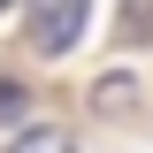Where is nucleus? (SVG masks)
Here are the masks:
<instances>
[{
	"instance_id": "nucleus-4",
	"label": "nucleus",
	"mask_w": 153,
	"mask_h": 153,
	"mask_svg": "<svg viewBox=\"0 0 153 153\" xmlns=\"http://www.w3.org/2000/svg\"><path fill=\"white\" fill-rule=\"evenodd\" d=\"M0 115H23V84H0Z\"/></svg>"
},
{
	"instance_id": "nucleus-1",
	"label": "nucleus",
	"mask_w": 153,
	"mask_h": 153,
	"mask_svg": "<svg viewBox=\"0 0 153 153\" xmlns=\"http://www.w3.org/2000/svg\"><path fill=\"white\" fill-rule=\"evenodd\" d=\"M31 8V54H69L76 38H84V16H92V0H23Z\"/></svg>"
},
{
	"instance_id": "nucleus-5",
	"label": "nucleus",
	"mask_w": 153,
	"mask_h": 153,
	"mask_svg": "<svg viewBox=\"0 0 153 153\" xmlns=\"http://www.w3.org/2000/svg\"><path fill=\"white\" fill-rule=\"evenodd\" d=\"M0 8H16V0H0Z\"/></svg>"
},
{
	"instance_id": "nucleus-2",
	"label": "nucleus",
	"mask_w": 153,
	"mask_h": 153,
	"mask_svg": "<svg viewBox=\"0 0 153 153\" xmlns=\"http://www.w3.org/2000/svg\"><path fill=\"white\" fill-rule=\"evenodd\" d=\"M153 38V0H123V46H146Z\"/></svg>"
},
{
	"instance_id": "nucleus-3",
	"label": "nucleus",
	"mask_w": 153,
	"mask_h": 153,
	"mask_svg": "<svg viewBox=\"0 0 153 153\" xmlns=\"http://www.w3.org/2000/svg\"><path fill=\"white\" fill-rule=\"evenodd\" d=\"M8 153H76V146H69L61 130H23V138H16Z\"/></svg>"
}]
</instances>
